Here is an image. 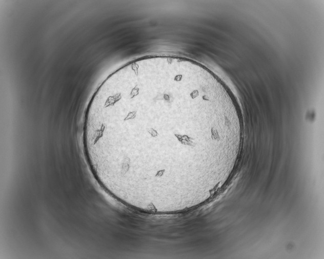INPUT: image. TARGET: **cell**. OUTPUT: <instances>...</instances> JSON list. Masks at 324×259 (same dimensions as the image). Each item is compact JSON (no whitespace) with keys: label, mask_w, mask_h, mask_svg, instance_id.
<instances>
[{"label":"cell","mask_w":324,"mask_h":259,"mask_svg":"<svg viewBox=\"0 0 324 259\" xmlns=\"http://www.w3.org/2000/svg\"><path fill=\"white\" fill-rule=\"evenodd\" d=\"M151 124L153 137L125 139L93 144L99 168L114 179L154 186L171 185L186 177L184 147L193 146L179 131L191 114L173 105L113 110Z\"/></svg>","instance_id":"obj_1"}]
</instances>
